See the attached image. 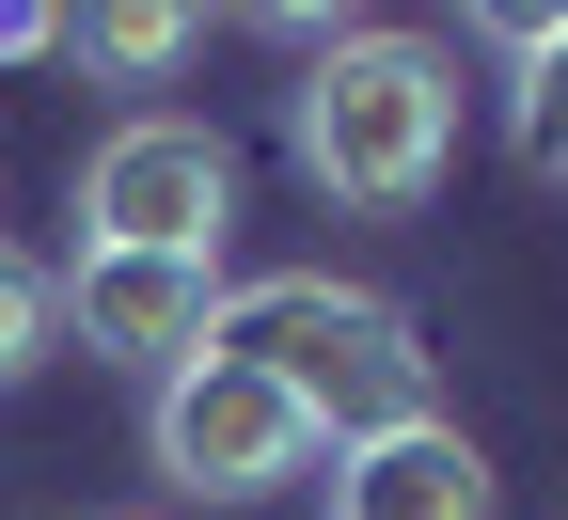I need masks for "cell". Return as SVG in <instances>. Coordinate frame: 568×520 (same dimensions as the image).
I'll return each instance as SVG.
<instances>
[{"instance_id":"9","label":"cell","mask_w":568,"mask_h":520,"mask_svg":"<svg viewBox=\"0 0 568 520\" xmlns=\"http://www.w3.org/2000/svg\"><path fill=\"white\" fill-rule=\"evenodd\" d=\"M48 347H63V300H48V268H32V253H0V395H17Z\"/></svg>"},{"instance_id":"7","label":"cell","mask_w":568,"mask_h":520,"mask_svg":"<svg viewBox=\"0 0 568 520\" xmlns=\"http://www.w3.org/2000/svg\"><path fill=\"white\" fill-rule=\"evenodd\" d=\"M506 142L521 174L568 190V17H521V63H506Z\"/></svg>"},{"instance_id":"5","label":"cell","mask_w":568,"mask_h":520,"mask_svg":"<svg viewBox=\"0 0 568 520\" xmlns=\"http://www.w3.org/2000/svg\"><path fill=\"white\" fill-rule=\"evenodd\" d=\"M48 300L80 332V363H126V379H174L222 347V268H190V253H80Z\"/></svg>"},{"instance_id":"2","label":"cell","mask_w":568,"mask_h":520,"mask_svg":"<svg viewBox=\"0 0 568 520\" xmlns=\"http://www.w3.org/2000/svg\"><path fill=\"white\" fill-rule=\"evenodd\" d=\"M222 347L301 395L316 441H379V426L426 410V332L379 300V284H332V268H284V284H253V300H222Z\"/></svg>"},{"instance_id":"6","label":"cell","mask_w":568,"mask_h":520,"mask_svg":"<svg viewBox=\"0 0 568 520\" xmlns=\"http://www.w3.org/2000/svg\"><path fill=\"white\" fill-rule=\"evenodd\" d=\"M506 489H489V458L443 426V410H410L379 441H332V520H489Z\"/></svg>"},{"instance_id":"4","label":"cell","mask_w":568,"mask_h":520,"mask_svg":"<svg viewBox=\"0 0 568 520\" xmlns=\"http://www.w3.org/2000/svg\"><path fill=\"white\" fill-rule=\"evenodd\" d=\"M222 221H237V142L190 126V111H126L80 159V253H190V268H222Z\"/></svg>"},{"instance_id":"8","label":"cell","mask_w":568,"mask_h":520,"mask_svg":"<svg viewBox=\"0 0 568 520\" xmlns=\"http://www.w3.org/2000/svg\"><path fill=\"white\" fill-rule=\"evenodd\" d=\"M48 48H80L95 80H174V63H190V17H174V0H111V17H63Z\"/></svg>"},{"instance_id":"1","label":"cell","mask_w":568,"mask_h":520,"mask_svg":"<svg viewBox=\"0 0 568 520\" xmlns=\"http://www.w3.org/2000/svg\"><path fill=\"white\" fill-rule=\"evenodd\" d=\"M284 142H301V174L332 205H426L458 159V63L443 48H410V32H332L316 48V80L284 95Z\"/></svg>"},{"instance_id":"3","label":"cell","mask_w":568,"mask_h":520,"mask_svg":"<svg viewBox=\"0 0 568 520\" xmlns=\"http://www.w3.org/2000/svg\"><path fill=\"white\" fill-rule=\"evenodd\" d=\"M142 458H159L190 504H268V489H301L332 441H316V410L284 379H253L237 347H205V363H174V379L142 395Z\"/></svg>"}]
</instances>
